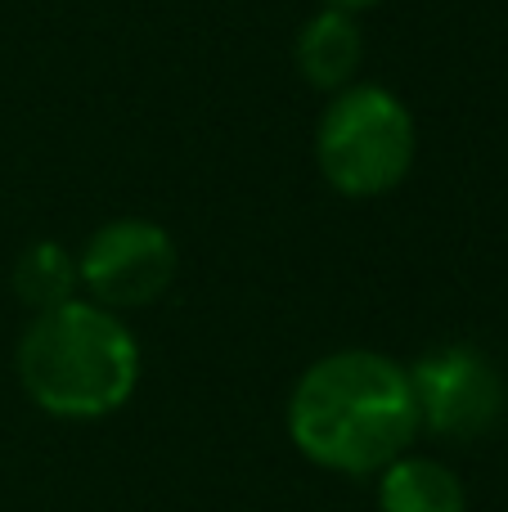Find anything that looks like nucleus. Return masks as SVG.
I'll list each match as a JSON object with an SVG mask.
<instances>
[{
    "label": "nucleus",
    "mask_w": 508,
    "mask_h": 512,
    "mask_svg": "<svg viewBox=\"0 0 508 512\" xmlns=\"http://www.w3.org/2000/svg\"><path fill=\"white\" fill-rule=\"evenodd\" d=\"M329 9H347V14H360V9H374L378 0H324Z\"/></svg>",
    "instance_id": "9"
},
{
    "label": "nucleus",
    "mask_w": 508,
    "mask_h": 512,
    "mask_svg": "<svg viewBox=\"0 0 508 512\" xmlns=\"http://www.w3.org/2000/svg\"><path fill=\"white\" fill-rule=\"evenodd\" d=\"M414 117L387 86H347L315 126L320 176L347 198H378L414 167Z\"/></svg>",
    "instance_id": "3"
},
{
    "label": "nucleus",
    "mask_w": 508,
    "mask_h": 512,
    "mask_svg": "<svg viewBox=\"0 0 508 512\" xmlns=\"http://www.w3.org/2000/svg\"><path fill=\"white\" fill-rule=\"evenodd\" d=\"M365 59V32H360L356 14L324 5L306 27L297 32V68L315 90H347L356 86V68Z\"/></svg>",
    "instance_id": "6"
},
{
    "label": "nucleus",
    "mask_w": 508,
    "mask_h": 512,
    "mask_svg": "<svg viewBox=\"0 0 508 512\" xmlns=\"http://www.w3.org/2000/svg\"><path fill=\"white\" fill-rule=\"evenodd\" d=\"M378 512H468V490L450 463L401 454L378 472Z\"/></svg>",
    "instance_id": "7"
},
{
    "label": "nucleus",
    "mask_w": 508,
    "mask_h": 512,
    "mask_svg": "<svg viewBox=\"0 0 508 512\" xmlns=\"http://www.w3.org/2000/svg\"><path fill=\"white\" fill-rule=\"evenodd\" d=\"M77 288H81L77 256L63 248V243H54V239L32 243V248L14 261V292H18V301H23L32 315L72 301L77 297Z\"/></svg>",
    "instance_id": "8"
},
{
    "label": "nucleus",
    "mask_w": 508,
    "mask_h": 512,
    "mask_svg": "<svg viewBox=\"0 0 508 512\" xmlns=\"http://www.w3.org/2000/svg\"><path fill=\"white\" fill-rule=\"evenodd\" d=\"M176 270H180L176 239L162 225L140 221V216L99 225L77 256L86 297L95 306L113 310V315L153 306L158 297H167V288L176 283Z\"/></svg>",
    "instance_id": "5"
},
{
    "label": "nucleus",
    "mask_w": 508,
    "mask_h": 512,
    "mask_svg": "<svg viewBox=\"0 0 508 512\" xmlns=\"http://www.w3.org/2000/svg\"><path fill=\"white\" fill-rule=\"evenodd\" d=\"M410 387L419 405V432L441 441H477L504 418V373L486 351L468 342H446L410 364Z\"/></svg>",
    "instance_id": "4"
},
{
    "label": "nucleus",
    "mask_w": 508,
    "mask_h": 512,
    "mask_svg": "<svg viewBox=\"0 0 508 512\" xmlns=\"http://www.w3.org/2000/svg\"><path fill=\"white\" fill-rule=\"evenodd\" d=\"M18 382L41 414L95 423L135 396L140 342L122 315L72 297L32 315L18 342Z\"/></svg>",
    "instance_id": "2"
},
{
    "label": "nucleus",
    "mask_w": 508,
    "mask_h": 512,
    "mask_svg": "<svg viewBox=\"0 0 508 512\" xmlns=\"http://www.w3.org/2000/svg\"><path fill=\"white\" fill-rule=\"evenodd\" d=\"M288 436L315 468L378 477L419 436L410 369L360 346L320 355L288 396Z\"/></svg>",
    "instance_id": "1"
}]
</instances>
